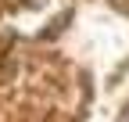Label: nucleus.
I'll return each instance as SVG.
<instances>
[{
  "instance_id": "obj_1",
  "label": "nucleus",
  "mask_w": 129,
  "mask_h": 122,
  "mask_svg": "<svg viewBox=\"0 0 129 122\" xmlns=\"http://www.w3.org/2000/svg\"><path fill=\"white\" fill-rule=\"evenodd\" d=\"M125 122H129V108H125Z\"/></svg>"
}]
</instances>
